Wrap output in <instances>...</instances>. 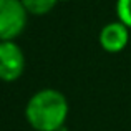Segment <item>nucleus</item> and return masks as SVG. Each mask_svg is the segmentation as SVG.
Wrapping results in <instances>:
<instances>
[{"instance_id":"obj_1","label":"nucleus","mask_w":131,"mask_h":131,"mask_svg":"<svg viewBox=\"0 0 131 131\" xmlns=\"http://www.w3.org/2000/svg\"><path fill=\"white\" fill-rule=\"evenodd\" d=\"M68 110V100L63 93L53 88H43L28 100L25 116L35 131H57L67 121Z\"/></svg>"},{"instance_id":"obj_2","label":"nucleus","mask_w":131,"mask_h":131,"mask_svg":"<svg viewBox=\"0 0 131 131\" xmlns=\"http://www.w3.org/2000/svg\"><path fill=\"white\" fill-rule=\"evenodd\" d=\"M27 17L22 0H0V42H13L25 30Z\"/></svg>"},{"instance_id":"obj_3","label":"nucleus","mask_w":131,"mask_h":131,"mask_svg":"<svg viewBox=\"0 0 131 131\" xmlns=\"http://www.w3.org/2000/svg\"><path fill=\"white\" fill-rule=\"evenodd\" d=\"M25 55L15 42H0V80L17 81L25 71Z\"/></svg>"},{"instance_id":"obj_4","label":"nucleus","mask_w":131,"mask_h":131,"mask_svg":"<svg viewBox=\"0 0 131 131\" xmlns=\"http://www.w3.org/2000/svg\"><path fill=\"white\" fill-rule=\"evenodd\" d=\"M98 42L103 50L108 53H119L121 50H125L129 42V28L123 25L119 20L110 22L100 30Z\"/></svg>"},{"instance_id":"obj_5","label":"nucleus","mask_w":131,"mask_h":131,"mask_svg":"<svg viewBox=\"0 0 131 131\" xmlns=\"http://www.w3.org/2000/svg\"><path fill=\"white\" fill-rule=\"evenodd\" d=\"M60 0H22L25 10L30 13V15H47L51 10L57 7V3Z\"/></svg>"},{"instance_id":"obj_6","label":"nucleus","mask_w":131,"mask_h":131,"mask_svg":"<svg viewBox=\"0 0 131 131\" xmlns=\"http://www.w3.org/2000/svg\"><path fill=\"white\" fill-rule=\"evenodd\" d=\"M116 15L118 20L131 30V0H118L116 2Z\"/></svg>"},{"instance_id":"obj_7","label":"nucleus","mask_w":131,"mask_h":131,"mask_svg":"<svg viewBox=\"0 0 131 131\" xmlns=\"http://www.w3.org/2000/svg\"><path fill=\"white\" fill-rule=\"evenodd\" d=\"M57 131H68V128H67V125H63V126H61V128H58Z\"/></svg>"},{"instance_id":"obj_8","label":"nucleus","mask_w":131,"mask_h":131,"mask_svg":"<svg viewBox=\"0 0 131 131\" xmlns=\"http://www.w3.org/2000/svg\"><path fill=\"white\" fill-rule=\"evenodd\" d=\"M60 2H65V0H60Z\"/></svg>"}]
</instances>
